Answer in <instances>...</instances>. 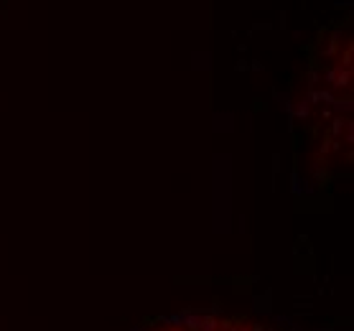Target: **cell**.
Listing matches in <instances>:
<instances>
[{
    "label": "cell",
    "instance_id": "6da1fadb",
    "mask_svg": "<svg viewBox=\"0 0 354 331\" xmlns=\"http://www.w3.org/2000/svg\"><path fill=\"white\" fill-rule=\"evenodd\" d=\"M151 331H270L260 323L245 321V319H222V316H184L171 319Z\"/></svg>",
    "mask_w": 354,
    "mask_h": 331
}]
</instances>
